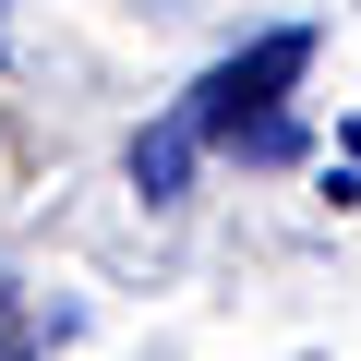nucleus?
I'll use <instances>...</instances> for the list:
<instances>
[{
  "label": "nucleus",
  "instance_id": "f257e3e1",
  "mask_svg": "<svg viewBox=\"0 0 361 361\" xmlns=\"http://www.w3.org/2000/svg\"><path fill=\"white\" fill-rule=\"evenodd\" d=\"M301 61H313V37H301V25L253 37L241 61H217V73L193 85V133H265V121H277V97L301 85Z\"/></svg>",
  "mask_w": 361,
  "mask_h": 361
},
{
  "label": "nucleus",
  "instance_id": "f03ea898",
  "mask_svg": "<svg viewBox=\"0 0 361 361\" xmlns=\"http://www.w3.org/2000/svg\"><path fill=\"white\" fill-rule=\"evenodd\" d=\"M193 157H205L193 109H169V121H145V133H133V193H145V205H180V193H193Z\"/></svg>",
  "mask_w": 361,
  "mask_h": 361
},
{
  "label": "nucleus",
  "instance_id": "7ed1b4c3",
  "mask_svg": "<svg viewBox=\"0 0 361 361\" xmlns=\"http://www.w3.org/2000/svg\"><path fill=\"white\" fill-rule=\"evenodd\" d=\"M0 337H13V277H0Z\"/></svg>",
  "mask_w": 361,
  "mask_h": 361
}]
</instances>
